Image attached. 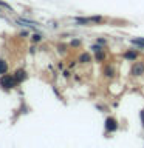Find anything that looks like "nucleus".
<instances>
[{
  "instance_id": "f257e3e1",
  "label": "nucleus",
  "mask_w": 144,
  "mask_h": 148,
  "mask_svg": "<svg viewBox=\"0 0 144 148\" xmlns=\"http://www.w3.org/2000/svg\"><path fill=\"white\" fill-rule=\"evenodd\" d=\"M0 85H2L3 88H12L14 85H16V77L5 74V76L0 79Z\"/></svg>"
},
{
  "instance_id": "f03ea898",
  "label": "nucleus",
  "mask_w": 144,
  "mask_h": 148,
  "mask_svg": "<svg viewBox=\"0 0 144 148\" xmlns=\"http://www.w3.org/2000/svg\"><path fill=\"white\" fill-rule=\"evenodd\" d=\"M116 128H118V122H116V119L107 117V120H105V131L111 133V131H116Z\"/></svg>"
},
{
  "instance_id": "7ed1b4c3",
  "label": "nucleus",
  "mask_w": 144,
  "mask_h": 148,
  "mask_svg": "<svg viewBox=\"0 0 144 148\" xmlns=\"http://www.w3.org/2000/svg\"><path fill=\"white\" fill-rule=\"evenodd\" d=\"M143 73H144V65L143 63H136L132 68V74H133V76H141Z\"/></svg>"
},
{
  "instance_id": "20e7f679",
  "label": "nucleus",
  "mask_w": 144,
  "mask_h": 148,
  "mask_svg": "<svg viewBox=\"0 0 144 148\" xmlns=\"http://www.w3.org/2000/svg\"><path fill=\"white\" fill-rule=\"evenodd\" d=\"M14 74H16L14 77H16V80H17V82L25 80V77H26V74H25V71H23V69H17V71L14 73Z\"/></svg>"
},
{
  "instance_id": "39448f33",
  "label": "nucleus",
  "mask_w": 144,
  "mask_h": 148,
  "mask_svg": "<svg viewBox=\"0 0 144 148\" xmlns=\"http://www.w3.org/2000/svg\"><path fill=\"white\" fill-rule=\"evenodd\" d=\"M79 62H82V63H88V62H91L90 54H81V56H79Z\"/></svg>"
},
{
  "instance_id": "423d86ee",
  "label": "nucleus",
  "mask_w": 144,
  "mask_h": 148,
  "mask_svg": "<svg viewBox=\"0 0 144 148\" xmlns=\"http://www.w3.org/2000/svg\"><path fill=\"white\" fill-rule=\"evenodd\" d=\"M6 69H8V65H6V62L0 59V74H6Z\"/></svg>"
},
{
  "instance_id": "0eeeda50",
  "label": "nucleus",
  "mask_w": 144,
  "mask_h": 148,
  "mask_svg": "<svg viewBox=\"0 0 144 148\" xmlns=\"http://www.w3.org/2000/svg\"><path fill=\"white\" fill-rule=\"evenodd\" d=\"M74 22H76V23H81V25H87V23L91 22V18H79V17H76V18H74Z\"/></svg>"
},
{
  "instance_id": "6e6552de",
  "label": "nucleus",
  "mask_w": 144,
  "mask_h": 148,
  "mask_svg": "<svg viewBox=\"0 0 144 148\" xmlns=\"http://www.w3.org/2000/svg\"><path fill=\"white\" fill-rule=\"evenodd\" d=\"M125 59H130V60L136 59V53H133V51H129V53H125Z\"/></svg>"
},
{
  "instance_id": "1a4fd4ad",
  "label": "nucleus",
  "mask_w": 144,
  "mask_h": 148,
  "mask_svg": "<svg viewBox=\"0 0 144 148\" xmlns=\"http://www.w3.org/2000/svg\"><path fill=\"white\" fill-rule=\"evenodd\" d=\"M102 59H104V53H102V49L101 51H96V60H99V62H101Z\"/></svg>"
},
{
  "instance_id": "9d476101",
  "label": "nucleus",
  "mask_w": 144,
  "mask_h": 148,
  "mask_svg": "<svg viewBox=\"0 0 144 148\" xmlns=\"http://www.w3.org/2000/svg\"><path fill=\"white\" fill-rule=\"evenodd\" d=\"M132 43H136V45L144 46V39H133V40H132Z\"/></svg>"
},
{
  "instance_id": "9b49d317",
  "label": "nucleus",
  "mask_w": 144,
  "mask_h": 148,
  "mask_svg": "<svg viewBox=\"0 0 144 148\" xmlns=\"http://www.w3.org/2000/svg\"><path fill=\"white\" fill-rule=\"evenodd\" d=\"M33 40H34V42H40V40H42V36L34 34V36H33Z\"/></svg>"
},
{
  "instance_id": "f8f14e48",
  "label": "nucleus",
  "mask_w": 144,
  "mask_h": 148,
  "mask_svg": "<svg viewBox=\"0 0 144 148\" xmlns=\"http://www.w3.org/2000/svg\"><path fill=\"white\" fill-rule=\"evenodd\" d=\"M105 74H107L109 77H111V76H113V69H111V68H107V69H105Z\"/></svg>"
},
{
  "instance_id": "ddd939ff",
  "label": "nucleus",
  "mask_w": 144,
  "mask_h": 148,
  "mask_svg": "<svg viewBox=\"0 0 144 148\" xmlns=\"http://www.w3.org/2000/svg\"><path fill=\"white\" fill-rule=\"evenodd\" d=\"M0 6H3V8H6V9H9V11H11V6H9V5H6V3H3V2H0Z\"/></svg>"
},
{
  "instance_id": "4468645a",
  "label": "nucleus",
  "mask_w": 144,
  "mask_h": 148,
  "mask_svg": "<svg viewBox=\"0 0 144 148\" xmlns=\"http://www.w3.org/2000/svg\"><path fill=\"white\" fill-rule=\"evenodd\" d=\"M91 22H102V17H91Z\"/></svg>"
},
{
  "instance_id": "2eb2a0df",
  "label": "nucleus",
  "mask_w": 144,
  "mask_h": 148,
  "mask_svg": "<svg viewBox=\"0 0 144 148\" xmlns=\"http://www.w3.org/2000/svg\"><path fill=\"white\" fill-rule=\"evenodd\" d=\"M79 43H81V40H73V42H71V45H73V46H78Z\"/></svg>"
},
{
  "instance_id": "dca6fc26",
  "label": "nucleus",
  "mask_w": 144,
  "mask_h": 148,
  "mask_svg": "<svg viewBox=\"0 0 144 148\" xmlns=\"http://www.w3.org/2000/svg\"><path fill=\"white\" fill-rule=\"evenodd\" d=\"M141 120H143V127H144V110L141 111Z\"/></svg>"
}]
</instances>
